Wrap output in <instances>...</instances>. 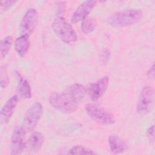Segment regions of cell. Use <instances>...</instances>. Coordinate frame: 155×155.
I'll list each match as a JSON object with an SVG mask.
<instances>
[{"instance_id": "obj_16", "label": "cell", "mask_w": 155, "mask_h": 155, "mask_svg": "<svg viewBox=\"0 0 155 155\" xmlns=\"http://www.w3.org/2000/svg\"><path fill=\"white\" fill-rule=\"evenodd\" d=\"M12 38L10 36L5 37L1 41L0 47V57L1 59L4 58L8 53L12 45Z\"/></svg>"}, {"instance_id": "obj_9", "label": "cell", "mask_w": 155, "mask_h": 155, "mask_svg": "<svg viewBox=\"0 0 155 155\" xmlns=\"http://www.w3.org/2000/svg\"><path fill=\"white\" fill-rule=\"evenodd\" d=\"M109 84V78L108 76H104L98 79L97 81L91 83L86 88L87 93L90 99L94 101L101 98L106 91Z\"/></svg>"}, {"instance_id": "obj_7", "label": "cell", "mask_w": 155, "mask_h": 155, "mask_svg": "<svg viewBox=\"0 0 155 155\" xmlns=\"http://www.w3.org/2000/svg\"><path fill=\"white\" fill-rule=\"evenodd\" d=\"M26 131L22 125H16L14 127L11 136V154H20L24 150L26 145Z\"/></svg>"}, {"instance_id": "obj_8", "label": "cell", "mask_w": 155, "mask_h": 155, "mask_svg": "<svg viewBox=\"0 0 155 155\" xmlns=\"http://www.w3.org/2000/svg\"><path fill=\"white\" fill-rule=\"evenodd\" d=\"M38 21V13L34 8H30L25 13L20 23L22 35L28 36L35 30Z\"/></svg>"}, {"instance_id": "obj_14", "label": "cell", "mask_w": 155, "mask_h": 155, "mask_svg": "<svg viewBox=\"0 0 155 155\" xmlns=\"http://www.w3.org/2000/svg\"><path fill=\"white\" fill-rule=\"evenodd\" d=\"M108 143L111 151L114 154L122 153L127 149V145L124 140L116 135L109 136Z\"/></svg>"}, {"instance_id": "obj_21", "label": "cell", "mask_w": 155, "mask_h": 155, "mask_svg": "<svg viewBox=\"0 0 155 155\" xmlns=\"http://www.w3.org/2000/svg\"><path fill=\"white\" fill-rule=\"evenodd\" d=\"M154 125L150 126L147 130V135L149 140L151 142L154 141Z\"/></svg>"}, {"instance_id": "obj_4", "label": "cell", "mask_w": 155, "mask_h": 155, "mask_svg": "<svg viewBox=\"0 0 155 155\" xmlns=\"http://www.w3.org/2000/svg\"><path fill=\"white\" fill-rule=\"evenodd\" d=\"M85 110L88 116L94 122L104 125H109L114 124V115L105 108L93 104H87Z\"/></svg>"}, {"instance_id": "obj_3", "label": "cell", "mask_w": 155, "mask_h": 155, "mask_svg": "<svg viewBox=\"0 0 155 155\" xmlns=\"http://www.w3.org/2000/svg\"><path fill=\"white\" fill-rule=\"evenodd\" d=\"M51 27L55 35L64 42L70 44L76 41L77 36L74 30L62 16H57L53 21Z\"/></svg>"}, {"instance_id": "obj_5", "label": "cell", "mask_w": 155, "mask_h": 155, "mask_svg": "<svg viewBox=\"0 0 155 155\" xmlns=\"http://www.w3.org/2000/svg\"><path fill=\"white\" fill-rule=\"evenodd\" d=\"M42 115V106L40 102L33 104L26 111L22 126L27 131H32L37 125Z\"/></svg>"}, {"instance_id": "obj_2", "label": "cell", "mask_w": 155, "mask_h": 155, "mask_svg": "<svg viewBox=\"0 0 155 155\" xmlns=\"http://www.w3.org/2000/svg\"><path fill=\"white\" fill-rule=\"evenodd\" d=\"M143 16L142 12L137 8H128L115 12L107 20L108 23L114 27H124L140 21Z\"/></svg>"}, {"instance_id": "obj_11", "label": "cell", "mask_w": 155, "mask_h": 155, "mask_svg": "<svg viewBox=\"0 0 155 155\" xmlns=\"http://www.w3.org/2000/svg\"><path fill=\"white\" fill-rule=\"evenodd\" d=\"M18 102V96L14 95L8 99L2 107L0 119L2 124H7L12 116Z\"/></svg>"}, {"instance_id": "obj_13", "label": "cell", "mask_w": 155, "mask_h": 155, "mask_svg": "<svg viewBox=\"0 0 155 155\" xmlns=\"http://www.w3.org/2000/svg\"><path fill=\"white\" fill-rule=\"evenodd\" d=\"M30 45L28 36L21 35L15 40V48L18 54L21 57H23L28 52Z\"/></svg>"}, {"instance_id": "obj_18", "label": "cell", "mask_w": 155, "mask_h": 155, "mask_svg": "<svg viewBox=\"0 0 155 155\" xmlns=\"http://www.w3.org/2000/svg\"><path fill=\"white\" fill-rule=\"evenodd\" d=\"M70 154H95L92 150L86 148L81 145H76L72 147L68 153Z\"/></svg>"}, {"instance_id": "obj_19", "label": "cell", "mask_w": 155, "mask_h": 155, "mask_svg": "<svg viewBox=\"0 0 155 155\" xmlns=\"http://www.w3.org/2000/svg\"><path fill=\"white\" fill-rule=\"evenodd\" d=\"M0 79L1 88H5L8 84V78L7 68L5 65H2L0 70Z\"/></svg>"}, {"instance_id": "obj_12", "label": "cell", "mask_w": 155, "mask_h": 155, "mask_svg": "<svg viewBox=\"0 0 155 155\" xmlns=\"http://www.w3.org/2000/svg\"><path fill=\"white\" fill-rule=\"evenodd\" d=\"M16 76L18 79V85L16 88L18 94L22 98H31V90L27 81L18 72H16Z\"/></svg>"}, {"instance_id": "obj_10", "label": "cell", "mask_w": 155, "mask_h": 155, "mask_svg": "<svg viewBox=\"0 0 155 155\" xmlns=\"http://www.w3.org/2000/svg\"><path fill=\"white\" fill-rule=\"evenodd\" d=\"M97 3L96 1H85L81 4L75 10L71 16V22L76 23L84 20L88 17L89 13L95 7Z\"/></svg>"}, {"instance_id": "obj_20", "label": "cell", "mask_w": 155, "mask_h": 155, "mask_svg": "<svg viewBox=\"0 0 155 155\" xmlns=\"http://www.w3.org/2000/svg\"><path fill=\"white\" fill-rule=\"evenodd\" d=\"M17 2L16 1H1V10L5 12L8 10L12 6Z\"/></svg>"}, {"instance_id": "obj_6", "label": "cell", "mask_w": 155, "mask_h": 155, "mask_svg": "<svg viewBox=\"0 0 155 155\" xmlns=\"http://www.w3.org/2000/svg\"><path fill=\"white\" fill-rule=\"evenodd\" d=\"M154 100V89L150 85L145 86L140 94L137 106L136 111L140 116L148 114L152 107Z\"/></svg>"}, {"instance_id": "obj_22", "label": "cell", "mask_w": 155, "mask_h": 155, "mask_svg": "<svg viewBox=\"0 0 155 155\" xmlns=\"http://www.w3.org/2000/svg\"><path fill=\"white\" fill-rule=\"evenodd\" d=\"M154 64H153L151 67L149 68L147 71V75L148 78L150 79H154Z\"/></svg>"}, {"instance_id": "obj_15", "label": "cell", "mask_w": 155, "mask_h": 155, "mask_svg": "<svg viewBox=\"0 0 155 155\" xmlns=\"http://www.w3.org/2000/svg\"><path fill=\"white\" fill-rule=\"evenodd\" d=\"M28 143L31 150L33 152H37L44 143V136L39 132H33L29 137Z\"/></svg>"}, {"instance_id": "obj_17", "label": "cell", "mask_w": 155, "mask_h": 155, "mask_svg": "<svg viewBox=\"0 0 155 155\" xmlns=\"http://www.w3.org/2000/svg\"><path fill=\"white\" fill-rule=\"evenodd\" d=\"M82 21L81 29L85 34H88L92 32L96 27V21L93 18L87 17Z\"/></svg>"}, {"instance_id": "obj_1", "label": "cell", "mask_w": 155, "mask_h": 155, "mask_svg": "<svg viewBox=\"0 0 155 155\" xmlns=\"http://www.w3.org/2000/svg\"><path fill=\"white\" fill-rule=\"evenodd\" d=\"M87 94L86 88L80 84H72L62 91L54 92L49 97L53 107L61 112H74Z\"/></svg>"}]
</instances>
